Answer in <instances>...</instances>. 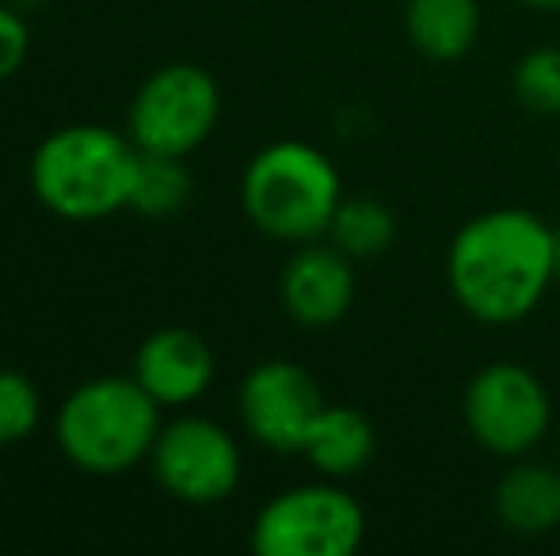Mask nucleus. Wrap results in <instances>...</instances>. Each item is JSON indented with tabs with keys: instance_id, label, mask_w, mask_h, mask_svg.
Wrapping results in <instances>:
<instances>
[{
	"instance_id": "f257e3e1",
	"label": "nucleus",
	"mask_w": 560,
	"mask_h": 556,
	"mask_svg": "<svg viewBox=\"0 0 560 556\" xmlns=\"http://www.w3.org/2000/svg\"><path fill=\"white\" fill-rule=\"evenodd\" d=\"M560 271V237L518 206L488 210L457 229L446 256L454 301L480 324L526 320Z\"/></svg>"
},
{
	"instance_id": "f03ea898",
	"label": "nucleus",
	"mask_w": 560,
	"mask_h": 556,
	"mask_svg": "<svg viewBox=\"0 0 560 556\" xmlns=\"http://www.w3.org/2000/svg\"><path fill=\"white\" fill-rule=\"evenodd\" d=\"M141 149L100 122L61 127L31 156V191L66 222H100L130 210Z\"/></svg>"
},
{
	"instance_id": "7ed1b4c3",
	"label": "nucleus",
	"mask_w": 560,
	"mask_h": 556,
	"mask_svg": "<svg viewBox=\"0 0 560 556\" xmlns=\"http://www.w3.org/2000/svg\"><path fill=\"white\" fill-rule=\"evenodd\" d=\"M241 202L259 233L287 245H310L332 225L343 184L336 164L310 141H275L244 168Z\"/></svg>"
},
{
	"instance_id": "20e7f679",
	"label": "nucleus",
	"mask_w": 560,
	"mask_h": 556,
	"mask_svg": "<svg viewBox=\"0 0 560 556\" xmlns=\"http://www.w3.org/2000/svg\"><path fill=\"white\" fill-rule=\"evenodd\" d=\"M161 404L133 378H96L77 386L58 409V446L81 473L118 476L153 453Z\"/></svg>"
},
{
	"instance_id": "39448f33",
	"label": "nucleus",
	"mask_w": 560,
	"mask_h": 556,
	"mask_svg": "<svg viewBox=\"0 0 560 556\" xmlns=\"http://www.w3.org/2000/svg\"><path fill=\"white\" fill-rule=\"evenodd\" d=\"M362 537L366 514L339 484L279 492L252 522V549L259 556H351Z\"/></svg>"
},
{
	"instance_id": "423d86ee",
	"label": "nucleus",
	"mask_w": 560,
	"mask_h": 556,
	"mask_svg": "<svg viewBox=\"0 0 560 556\" xmlns=\"http://www.w3.org/2000/svg\"><path fill=\"white\" fill-rule=\"evenodd\" d=\"M222 92L202 66L176 61L149 76L126 115V134L141 153L187 156L218 127Z\"/></svg>"
},
{
	"instance_id": "0eeeda50",
	"label": "nucleus",
	"mask_w": 560,
	"mask_h": 556,
	"mask_svg": "<svg viewBox=\"0 0 560 556\" xmlns=\"http://www.w3.org/2000/svg\"><path fill=\"white\" fill-rule=\"evenodd\" d=\"M462 416L477 446L495 458H523L553 427V404L523 363H492L465 386Z\"/></svg>"
},
{
	"instance_id": "6e6552de",
	"label": "nucleus",
	"mask_w": 560,
	"mask_h": 556,
	"mask_svg": "<svg viewBox=\"0 0 560 556\" xmlns=\"http://www.w3.org/2000/svg\"><path fill=\"white\" fill-rule=\"evenodd\" d=\"M153 476L168 496L191 507H210L233 496L241 481V446L222 423L179 416L164 423L153 442Z\"/></svg>"
},
{
	"instance_id": "1a4fd4ad",
	"label": "nucleus",
	"mask_w": 560,
	"mask_h": 556,
	"mask_svg": "<svg viewBox=\"0 0 560 556\" xmlns=\"http://www.w3.org/2000/svg\"><path fill=\"white\" fill-rule=\"evenodd\" d=\"M320 412H325V393L317 378L290 358L259 363L241 386V419L267 450L302 453Z\"/></svg>"
},
{
	"instance_id": "9d476101",
	"label": "nucleus",
	"mask_w": 560,
	"mask_h": 556,
	"mask_svg": "<svg viewBox=\"0 0 560 556\" xmlns=\"http://www.w3.org/2000/svg\"><path fill=\"white\" fill-rule=\"evenodd\" d=\"M351 256L336 245H302L287 260L279 279L282 309L302 328H332L351 312L354 301V268Z\"/></svg>"
},
{
	"instance_id": "9b49d317",
	"label": "nucleus",
	"mask_w": 560,
	"mask_h": 556,
	"mask_svg": "<svg viewBox=\"0 0 560 556\" xmlns=\"http://www.w3.org/2000/svg\"><path fill=\"white\" fill-rule=\"evenodd\" d=\"M133 381L161 409H179V404L199 401L214 381L210 343L191 328H161L133 355Z\"/></svg>"
},
{
	"instance_id": "f8f14e48",
	"label": "nucleus",
	"mask_w": 560,
	"mask_h": 556,
	"mask_svg": "<svg viewBox=\"0 0 560 556\" xmlns=\"http://www.w3.org/2000/svg\"><path fill=\"white\" fill-rule=\"evenodd\" d=\"M374 423L362 416L359 409H347V404H325V412L317 416L302 446V453L313 461V469L320 476H328V481H347V476L362 473L374 461Z\"/></svg>"
},
{
	"instance_id": "ddd939ff",
	"label": "nucleus",
	"mask_w": 560,
	"mask_h": 556,
	"mask_svg": "<svg viewBox=\"0 0 560 556\" xmlns=\"http://www.w3.org/2000/svg\"><path fill=\"white\" fill-rule=\"evenodd\" d=\"M495 514L511 534L538 537L560 527V473L546 465H511L495 484Z\"/></svg>"
},
{
	"instance_id": "4468645a",
	"label": "nucleus",
	"mask_w": 560,
	"mask_h": 556,
	"mask_svg": "<svg viewBox=\"0 0 560 556\" xmlns=\"http://www.w3.org/2000/svg\"><path fill=\"white\" fill-rule=\"evenodd\" d=\"M405 31L423 58L457 61L480 38V4L477 0H408Z\"/></svg>"
},
{
	"instance_id": "2eb2a0df",
	"label": "nucleus",
	"mask_w": 560,
	"mask_h": 556,
	"mask_svg": "<svg viewBox=\"0 0 560 556\" xmlns=\"http://www.w3.org/2000/svg\"><path fill=\"white\" fill-rule=\"evenodd\" d=\"M328 237L351 260H377L397 245V214L370 194H354L339 202Z\"/></svg>"
},
{
	"instance_id": "dca6fc26",
	"label": "nucleus",
	"mask_w": 560,
	"mask_h": 556,
	"mask_svg": "<svg viewBox=\"0 0 560 556\" xmlns=\"http://www.w3.org/2000/svg\"><path fill=\"white\" fill-rule=\"evenodd\" d=\"M191 199V171L184 168V156L164 153H141L138 179H133L130 210L149 222L179 214Z\"/></svg>"
},
{
	"instance_id": "f3484780",
	"label": "nucleus",
	"mask_w": 560,
	"mask_h": 556,
	"mask_svg": "<svg viewBox=\"0 0 560 556\" xmlns=\"http://www.w3.org/2000/svg\"><path fill=\"white\" fill-rule=\"evenodd\" d=\"M43 419V397L35 381L20 370L0 366V446H15L31 438Z\"/></svg>"
},
{
	"instance_id": "a211bd4d",
	"label": "nucleus",
	"mask_w": 560,
	"mask_h": 556,
	"mask_svg": "<svg viewBox=\"0 0 560 556\" xmlns=\"http://www.w3.org/2000/svg\"><path fill=\"white\" fill-rule=\"evenodd\" d=\"M515 96L538 115H560V46H538L515 66Z\"/></svg>"
},
{
	"instance_id": "6ab92c4d",
	"label": "nucleus",
	"mask_w": 560,
	"mask_h": 556,
	"mask_svg": "<svg viewBox=\"0 0 560 556\" xmlns=\"http://www.w3.org/2000/svg\"><path fill=\"white\" fill-rule=\"evenodd\" d=\"M27 50H31L27 20H23L20 8H12L4 0L0 4V81L20 73L23 61H27Z\"/></svg>"
},
{
	"instance_id": "aec40b11",
	"label": "nucleus",
	"mask_w": 560,
	"mask_h": 556,
	"mask_svg": "<svg viewBox=\"0 0 560 556\" xmlns=\"http://www.w3.org/2000/svg\"><path fill=\"white\" fill-rule=\"evenodd\" d=\"M518 4L534 8V12H560V0H518Z\"/></svg>"
},
{
	"instance_id": "412c9836",
	"label": "nucleus",
	"mask_w": 560,
	"mask_h": 556,
	"mask_svg": "<svg viewBox=\"0 0 560 556\" xmlns=\"http://www.w3.org/2000/svg\"><path fill=\"white\" fill-rule=\"evenodd\" d=\"M8 4L20 8V12L27 15V12H38V8H46V0H8Z\"/></svg>"
}]
</instances>
